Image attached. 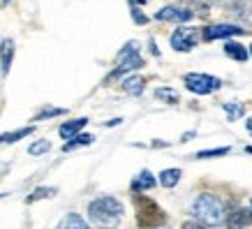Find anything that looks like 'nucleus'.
I'll list each match as a JSON object with an SVG mask.
<instances>
[{
	"label": "nucleus",
	"instance_id": "obj_1",
	"mask_svg": "<svg viewBox=\"0 0 252 229\" xmlns=\"http://www.w3.org/2000/svg\"><path fill=\"white\" fill-rule=\"evenodd\" d=\"M88 218L97 229H116L123 220V204L114 197H97L88 206Z\"/></svg>",
	"mask_w": 252,
	"mask_h": 229
},
{
	"label": "nucleus",
	"instance_id": "obj_2",
	"mask_svg": "<svg viewBox=\"0 0 252 229\" xmlns=\"http://www.w3.org/2000/svg\"><path fill=\"white\" fill-rule=\"evenodd\" d=\"M192 215H194V220L201 222V225L215 227V225H220V222L224 220V204H222L220 197H215L211 192H204V195H199V197L194 199Z\"/></svg>",
	"mask_w": 252,
	"mask_h": 229
},
{
	"label": "nucleus",
	"instance_id": "obj_3",
	"mask_svg": "<svg viewBox=\"0 0 252 229\" xmlns=\"http://www.w3.org/2000/svg\"><path fill=\"white\" fill-rule=\"evenodd\" d=\"M134 208H137V225L141 229H155L167 222V215L151 197L134 195Z\"/></svg>",
	"mask_w": 252,
	"mask_h": 229
},
{
	"label": "nucleus",
	"instance_id": "obj_4",
	"mask_svg": "<svg viewBox=\"0 0 252 229\" xmlns=\"http://www.w3.org/2000/svg\"><path fill=\"white\" fill-rule=\"evenodd\" d=\"M144 65V58L139 56V49L134 42H130V44L123 46V51L118 54V67L114 69V74H111V79H116V76L125 74V72H130V69H139Z\"/></svg>",
	"mask_w": 252,
	"mask_h": 229
},
{
	"label": "nucleus",
	"instance_id": "obj_5",
	"mask_svg": "<svg viewBox=\"0 0 252 229\" xmlns=\"http://www.w3.org/2000/svg\"><path fill=\"white\" fill-rule=\"evenodd\" d=\"M185 86H188V91L197 93V95H208V93L218 91L222 86V81L218 76H211V74H185Z\"/></svg>",
	"mask_w": 252,
	"mask_h": 229
},
{
	"label": "nucleus",
	"instance_id": "obj_6",
	"mask_svg": "<svg viewBox=\"0 0 252 229\" xmlns=\"http://www.w3.org/2000/svg\"><path fill=\"white\" fill-rule=\"evenodd\" d=\"M245 28L231 26V23H218V26H208L201 31V37L211 42V39H220V37H231V35H243Z\"/></svg>",
	"mask_w": 252,
	"mask_h": 229
},
{
	"label": "nucleus",
	"instance_id": "obj_7",
	"mask_svg": "<svg viewBox=\"0 0 252 229\" xmlns=\"http://www.w3.org/2000/svg\"><path fill=\"white\" fill-rule=\"evenodd\" d=\"M194 44H197V35L192 28H176L171 35V46L176 51H190Z\"/></svg>",
	"mask_w": 252,
	"mask_h": 229
},
{
	"label": "nucleus",
	"instance_id": "obj_8",
	"mask_svg": "<svg viewBox=\"0 0 252 229\" xmlns=\"http://www.w3.org/2000/svg\"><path fill=\"white\" fill-rule=\"evenodd\" d=\"M192 12L190 9H183V7H174V5H169V7L160 9L158 14H155V19L158 21H174V23H185L192 19Z\"/></svg>",
	"mask_w": 252,
	"mask_h": 229
},
{
	"label": "nucleus",
	"instance_id": "obj_9",
	"mask_svg": "<svg viewBox=\"0 0 252 229\" xmlns=\"http://www.w3.org/2000/svg\"><path fill=\"white\" fill-rule=\"evenodd\" d=\"M218 2L238 19H250L252 16V0H218Z\"/></svg>",
	"mask_w": 252,
	"mask_h": 229
},
{
	"label": "nucleus",
	"instance_id": "obj_10",
	"mask_svg": "<svg viewBox=\"0 0 252 229\" xmlns=\"http://www.w3.org/2000/svg\"><path fill=\"white\" fill-rule=\"evenodd\" d=\"M252 225V208H238L229 215L227 220V227L229 229H245Z\"/></svg>",
	"mask_w": 252,
	"mask_h": 229
},
{
	"label": "nucleus",
	"instance_id": "obj_11",
	"mask_svg": "<svg viewBox=\"0 0 252 229\" xmlns=\"http://www.w3.org/2000/svg\"><path fill=\"white\" fill-rule=\"evenodd\" d=\"M12 58H14V42L12 39H2L0 42V69H2V74L9 72Z\"/></svg>",
	"mask_w": 252,
	"mask_h": 229
},
{
	"label": "nucleus",
	"instance_id": "obj_12",
	"mask_svg": "<svg viewBox=\"0 0 252 229\" xmlns=\"http://www.w3.org/2000/svg\"><path fill=\"white\" fill-rule=\"evenodd\" d=\"M155 183H158V181H155V176L151 174V171H146V169H144V171H141V174L132 181V192H134V195H139V192H144V190H151Z\"/></svg>",
	"mask_w": 252,
	"mask_h": 229
},
{
	"label": "nucleus",
	"instance_id": "obj_13",
	"mask_svg": "<svg viewBox=\"0 0 252 229\" xmlns=\"http://www.w3.org/2000/svg\"><path fill=\"white\" fill-rule=\"evenodd\" d=\"M56 229H91V227H88V222H86L81 215L67 213L61 222H58V227H56Z\"/></svg>",
	"mask_w": 252,
	"mask_h": 229
},
{
	"label": "nucleus",
	"instance_id": "obj_14",
	"mask_svg": "<svg viewBox=\"0 0 252 229\" xmlns=\"http://www.w3.org/2000/svg\"><path fill=\"white\" fill-rule=\"evenodd\" d=\"M86 123H88V118H77V121H69L65 123V125H61V137L63 139H72V137H77L79 130L81 128H86Z\"/></svg>",
	"mask_w": 252,
	"mask_h": 229
},
{
	"label": "nucleus",
	"instance_id": "obj_15",
	"mask_svg": "<svg viewBox=\"0 0 252 229\" xmlns=\"http://www.w3.org/2000/svg\"><path fill=\"white\" fill-rule=\"evenodd\" d=\"M224 54L234 58V61H248V49L243 44H238V42H227L224 44Z\"/></svg>",
	"mask_w": 252,
	"mask_h": 229
},
{
	"label": "nucleus",
	"instance_id": "obj_16",
	"mask_svg": "<svg viewBox=\"0 0 252 229\" xmlns=\"http://www.w3.org/2000/svg\"><path fill=\"white\" fill-rule=\"evenodd\" d=\"M123 91L130 93V95H141L144 93V79L141 76H127L123 81Z\"/></svg>",
	"mask_w": 252,
	"mask_h": 229
},
{
	"label": "nucleus",
	"instance_id": "obj_17",
	"mask_svg": "<svg viewBox=\"0 0 252 229\" xmlns=\"http://www.w3.org/2000/svg\"><path fill=\"white\" fill-rule=\"evenodd\" d=\"M178 181H181V169H164L160 174V183L164 188H174Z\"/></svg>",
	"mask_w": 252,
	"mask_h": 229
},
{
	"label": "nucleus",
	"instance_id": "obj_18",
	"mask_svg": "<svg viewBox=\"0 0 252 229\" xmlns=\"http://www.w3.org/2000/svg\"><path fill=\"white\" fill-rule=\"evenodd\" d=\"M93 134H77V137H72V141H67V144L63 146V151H74V148H79V146H88L93 144Z\"/></svg>",
	"mask_w": 252,
	"mask_h": 229
},
{
	"label": "nucleus",
	"instance_id": "obj_19",
	"mask_svg": "<svg viewBox=\"0 0 252 229\" xmlns=\"http://www.w3.org/2000/svg\"><path fill=\"white\" fill-rule=\"evenodd\" d=\"M192 7L197 9V14H201V16H206L208 14V9L213 7V2H218V0H188ZM194 9H192V14H194Z\"/></svg>",
	"mask_w": 252,
	"mask_h": 229
},
{
	"label": "nucleus",
	"instance_id": "obj_20",
	"mask_svg": "<svg viewBox=\"0 0 252 229\" xmlns=\"http://www.w3.org/2000/svg\"><path fill=\"white\" fill-rule=\"evenodd\" d=\"M32 132V128H23V130H16V132H7V134H0V144H12L16 139L21 137H28Z\"/></svg>",
	"mask_w": 252,
	"mask_h": 229
},
{
	"label": "nucleus",
	"instance_id": "obj_21",
	"mask_svg": "<svg viewBox=\"0 0 252 229\" xmlns=\"http://www.w3.org/2000/svg\"><path fill=\"white\" fill-rule=\"evenodd\" d=\"M155 98L164 99L169 104H176V102H178V93L171 91V88H158V91H155Z\"/></svg>",
	"mask_w": 252,
	"mask_h": 229
},
{
	"label": "nucleus",
	"instance_id": "obj_22",
	"mask_svg": "<svg viewBox=\"0 0 252 229\" xmlns=\"http://www.w3.org/2000/svg\"><path fill=\"white\" fill-rule=\"evenodd\" d=\"M222 109H224V111H227V116H229L231 121H238V118H241V116H243V107H241V104H234V102H224V104H222Z\"/></svg>",
	"mask_w": 252,
	"mask_h": 229
},
{
	"label": "nucleus",
	"instance_id": "obj_23",
	"mask_svg": "<svg viewBox=\"0 0 252 229\" xmlns=\"http://www.w3.org/2000/svg\"><path fill=\"white\" fill-rule=\"evenodd\" d=\"M56 195V188H37V190L32 192L31 197H28V201H37V199H46V197H54Z\"/></svg>",
	"mask_w": 252,
	"mask_h": 229
},
{
	"label": "nucleus",
	"instance_id": "obj_24",
	"mask_svg": "<svg viewBox=\"0 0 252 229\" xmlns=\"http://www.w3.org/2000/svg\"><path fill=\"white\" fill-rule=\"evenodd\" d=\"M229 153V148L227 146H222V148H215V151H201L197 153V158L199 160H206V158H218V155H227Z\"/></svg>",
	"mask_w": 252,
	"mask_h": 229
},
{
	"label": "nucleus",
	"instance_id": "obj_25",
	"mask_svg": "<svg viewBox=\"0 0 252 229\" xmlns=\"http://www.w3.org/2000/svg\"><path fill=\"white\" fill-rule=\"evenodd\" d=\"M49 148H51V144H49V141H35V144H31L28 153H31V155H42V153H46Z\"/></svg>",
	"mask_w": 252,
	"mask_h": 229
},
{
	"label": "nucleus",
	"instance_id": "obj_26",
	"mask_svg": "<svg viewBox=\"0 0 252 229\" xmlns=\"http://www.w3.org/2000/svg\"><path fill=\"white\" fill-rule=\"evenodd\" d=\"M61 114H65V109H44V111H42V114L37 116V118H35V121H44V118H51V116H61Z\"/></svg>",
	"mask_w": 252,
	"mask_h": 229
},
{
	"label": "nucleus",
	"instance_id": "obj_27",
	"mask_svg": "<svg viewBox=\"0 0 252 229\" xmlns=\"http://www.w3.org/2000/svg\"><path fill=\"white\" fill-rule=\"evenodd\" d=\"M181 229H211V227H206V225H201V222H197V220H190V222H185Z\"/></svg>",
	"mask_w": 252,
	"mask_h": 229
},
{
	"label": "nucleus",
	"instance_id": "obj_28",
	"mask_svg": "<svg viewBox=\"0 0 252 229\" xmlns=\"http://www.w3.org/2000/svg\"><path fill=\"white\" fill-rule=\"evenodd\" d=\"M132 16H134V21H137V23H146V16L141 14L137 7H132Z\"/></svg>",
	"mask_w": 252,
	"mask_h": 229
},
{
	"label": "nucleus",
	"instance_id": "obj_29",
	"mask_svg": "<svg viewBox=\"0 0 252 229\" xmlns=\"http://www.w3.org/2000/svg\"><path fill=\"white\" fill-rule=\"evenodd\" d=\"M248 132H250V134H252V118H250V121H248Z\"/></svg>",
	"mask_w": 252,
	"mask_h": 229
},
{
	"label": "nucleus",
	"instance_id": "obj_30",
	"mask_svg": "<svg viewBox=\"0 0 252 229\" xmlns=\"http://www.w3.org/2000/svg\"><path fill=\"white\" fill-rule=\"evenodd\" d=\"M0 2H2V7H7L9 5V0H0Z\"/></svg>",
	"mask_w": 252,
	"mask_h": 229
},
{
	"label": "nucleus",
	"instance_id": "obj_31",
	"mask_svg": "<svg viewBox=\"0 0 252 229\" xmlns=\"http://www.w3.org/2000/svg\"><path fill=\"white\" fill-rule=\"evenodd\" d=\"M245 151H248V153H250V155H252V146H248V148H245Z\"/></svg>",
	"mask_w": 252,
	"mask_h": 229
},
{
	"label": "nucleus",
	"instance_id": "obj_32",
	"mask_svg": "<svg viewBox=\"0 0 252 229\" xmlns=\"http://www.w3.org/2000/svg\"><path fill=\"white\" fill-rule=\"evenodd\" d=\"M155 229H169V227H167V225H162V227H155Z\"/></svg>",
	"mask_w": 252,
	"mask_h": 229
},
{
	"label": "nucleus",
	"instance_id": "obj_33",
	"mask_svg": "<svg viewBox=\"0 0 252 229\" xmlns=\"http://www.w3.org/2000/svg\"><path fill=\"white\" fill-rule=\"evenodd\" d=\"M250 208H252V199H250Z\"/></svg>",
	"mask_w": 252,
	"mask_h": 229
},
{
	"label": "nucleus",
	"instance_id": "obj_34",
	"mask_svg": "<svg viewBox=\"0 0 252 229\" xmlns=\"http://www.w3.org/2000/svg\"><path fill=\"white\" fill-rule=\"evenodd\" d=\"M250 56H252V46H250Z\"/></svg>",
	"mask_w": 252,
	"mask_h": 229
}]
</instances>
